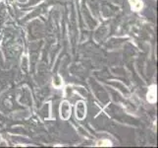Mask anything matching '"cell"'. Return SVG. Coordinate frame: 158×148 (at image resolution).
<instances>
[{"label":"cell","instance_id":"1","mask_svg":"<svg viewBox=\"0 0 158 148\" xmlns=\"http://www.w3.org/2000/svg\"><path fill=\"white\" fill-rule=\"evenodd\" d=\"M60 112H61V118H63L64 119H68V117L70 116L71 109H70V106L68 105L67 102H63L61 104V109H60Z\"/></svg>","mask_w":158,"mask_h":148},{"label":"cell","instance_id":"2","mask_svg":"<svg viewBox=\"0 0 158 148\" xmlns=\"http://www.w3.org/2000/svg\"><path fill=\"white\" fill-rule=\"evenodd\" d=\"M86 109L85 107V104L83 102H79L77 104V117L79 119H83L85 114Z\"/></svg>","mask_w":158,"mask_h":148}]
</instances>
